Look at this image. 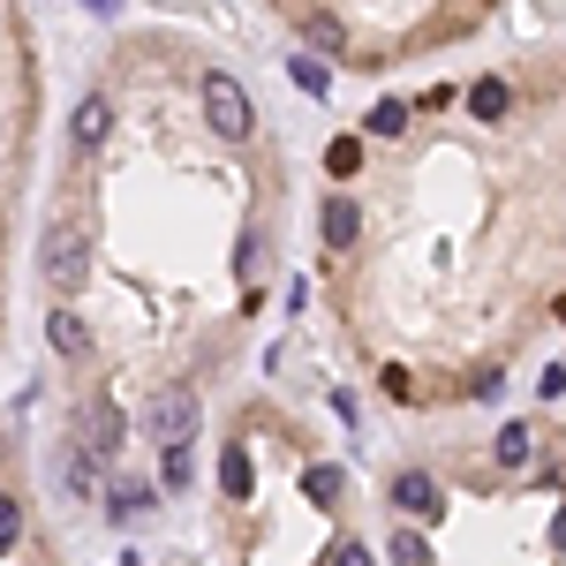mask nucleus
<instances>
[{
  "label": "nucleus",
  "mask_w": 566,
  "mask_h": 566,
  "mask_svg": "<svg viewBox=\"0 0 566 566\" xmlns=\"http://www.w3.org/2000/svg\"><path fill=\"white\" fill-rule=\"evenodd\" d=\"M31 122H39V53H31V23L0 8V258H8V212H15Z\"/></svg>",
  "instance_id": "obj_1"
},
{
  "label": "nucleus",
  "mask_w": 566,
  "mask_h": 566,
  "mask_svg": "<svg viewBox=\"0 0 566 566\" xmlns=\"http://www.w3.org/2000/svg\"><path fill=\"white\" fill-rule=\"evenodd\" d=\"M0 566H45V536L31 528L23 499L0 491Z\"/></svg>",
  "instance_id": "obj_2"
},
{
  "label": "nucleus",
  "mask_w": 566,
  "mask_h": 566,
  "mask_svg": "<svg viewBox=\"0 0 566 566\" xmlns=\"http://www.w3.org/2000/svg\"><path fill=\"white\" fill-rule=\"evenodd\" d=\"M392 514H416V522H438L446 514V491H438L423 469H408V476H392Z\"/></svg>",
  "instance_id": "obj_3"
},
{
  "label": "nucleus",
  "mask_w": 566,
  "mask_h": 566,
  "mask_svg": "<svg viewBox=\"0 0 566 566\" xmlns=\"http://www.w3.org/2000/svg\"><path fill=\"white\" fill-rule=\"evenodd\" d=\"M317 227H325V250H348L355 234H363V205H355L348 189H333L325 212H317Z\"/></svg>",
  "instance_id": "obj_4"
},
{
  "label": "nucleus",
  "mask_w": 566,
  "mask_h": 566,
  "mask_svg": "<svg viewBox=\"0 0 566 566\" xmlns=\"http://www.w3.org/2000/svg\"><path fill=\"white\" fill-rule=\"evenodd\" d=\"M303 499H310V506H325V514H333V506L348 499V476H340L333 461H310V469H303Z\"/></svg>",
  "instance_id": "obj_5"
},
{
  "label": "nucleus",
  "mask_w": 566,
  "mask_h": 566,
  "mask_svg": "<svg viewBox=\"0 0 566 566\" xmlns=\"http://www.w3.org/2000/svg\"><path fill=\"white\" fill-rule=\"evenodd\" d=\"M506 106H514V91L499 84V76H483V84L469 91V114H476V122H499V114H506Z\"/></svg>",
  "instance_id": "obj_6"
},
{
  "label": "nucleus",
  "mask_w": 566,
  "mask_h": 566,
  "mask_svg": "<svg viewBox=\"0 0 566 566\" xmlns=\"http://www.w3.org/2000/svg\"><path fill=\"white\" fill-rule=\"evenodd\" d=\"M355 167H363V136H333V144H325V175L348 181Z\"/></svg>",
  "instance_id": "obj_7"
},
{
  "label": "nucleus",
  "mask_w": 566,
  "mask_h": 566,
  "mask_svg": "<svg viewBox=\"0 0 566 566\" xmlns=\"http://www.w3.org/2000/svg\"><path fill=\"white\" fill-rule=\"evenodd\" d=\"M295 84H303L310 98H325V91H333V69H325L317 53H295Z\"/></svg>",
  "instance_id": "obj_8"
},
{
  "label": "nucleus",
  "mask_w": 566,
  "mask_h": 566,
  "mask_svg": "<svg viewBox=\"0 0 566 566\" xmlns=\"http://www.w3.org/2000/svg\"><path fill=\"white\" fill-rule=\"evenodd\" d=\"M363 129H370V136H400V129H408V106H400V98H378Z\"/></svg>",
  "instance_id": "obj_9"
},
{
  "label": "nucleus",
  "mask_w": 566,
  "mask_h": 566,
  "mask_svg": "<svg viewBox=\"0 0 566 566\" xmlns=\"http://www.w3.org/2000/svg\"><path fill=\"white\" fill-rule=\"evenodd\" d=\"M528 453H536V438H528V423H506V431H499V461H506V469H522Z\"/></svg>",
  "instance_id": "obj_10"
},
{
  "label": "nucleus",
  "mask_w": 566,
  "mask_h": 566,
  "mask_svg": "<svg viewBox=\"0 0 566 566\" xmlns=\"http://www.w3.org/2000/svg\"><path fill=\"white\" fill-rule=\"evenodd\" d=\"M392 559L400 566H431V544H423L416 528H392Z\"/></svg>",
  "instance_id": "obj_11"
},
{
  "label": "nucleus",
  "mask_w": 566,
  "mask_h": 566,
  "mask_svg": "<svg viewBox=\"0 0 566 566\" xmlns=\"http://www.w3.org/2000/svg\"><path fill=\"white\" fill-rule=\"evenodd\" d=\"M333 566H370V552H363V544H340V552H333Z\"/></svg>",
  "instance_id": "obj_12"
},
{
  "label": "nucleus",
  "mask_w": 566,
  "mask_h": 566,
  "mask_svg": "<svg viewBox=\"0 0 566 566\" xmlns=\"http://www.w3.org/2000/svg\"><path fill=\"white\" fill-rule=\"evenodd\" d=\"M552 544H559V552H566V506H559V514H552Z\"/></svg>",
  "instance_id": "obj_13"
}]
</instances>
